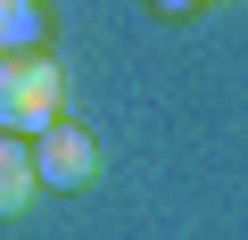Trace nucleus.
Returning a JSON list of instances; mask_svg holds the SVG:
<instances>
[{
	"mask_svg": "<svg viewBox=\"0 0 248 240\" xmlns=\"http://www.w3.org/2000/svg\"><path fill=\"white\" fill-rule=\"evenodd\" d=\"M66 108V75L58 58L25 50V58H0V133H50Z\"/></svg>",
	"mask_w": 248,
	"mask_h": 240,
	"instance_id": "obj_1",
	"label": "nucleus"
},
{
	"mask_svg": "<svg viewBox=\"0 0 248 240\" xmlns=\"http://www.w3.org/2000/svg\"><path fill=\"white\" fill-rule=\"evenodd\" d=\"M33 174H42L50 191H91V182H99V141L58 116L50 133H33Z\"/></svg>",
	"mask_w": 248,
	"mask_h": 240,
	"instance_id": "obj_2",
	"label": "nucleus"
},
{
	"mask_svg": "<svg viewBox=\"0 0 248 240\" xmlns=\"http://www.w3.org/2000/svg\"><path fill=\"white\" fill-rule=\"evenodd\" d=\"M42 191V174H33V149L17 141V133H0V215H25V199Z\"/></svg>",
	"mask_w": 248,
	"mask_h": 240,
	"instance_id": "obj_3",
	"label": "nucleus"
},
{
	"mask_svg": "<svg viewBox=\"0 0 248 240\" xmlns=\"http://www.w3.org/2000/svg\"><path fill=\"white\" fill-rule=\"evenodd\" d=\"M42 42V0H0V58H25Z\"/></svg>",
	"mask_w": 248,
	"mask_h": 240,
	"instance_id": "obj_4",
	"label": "nucleus"
},
{
	"mask_svg": "<svg viewBox=\"0 0 248 240\" xmlns=\"http://www.w3.org/2000/svg\"><path fill=\"white\" fill-rule=\"evenodd\" d=\"M157 9H166V17H190V9H199V0H157Z\"/></svg>",
	"mask_w": 248,
	"mask_h": 240,
	"instance_id": "obj_5",
	"label": "nucleus"
}]
</instances>
